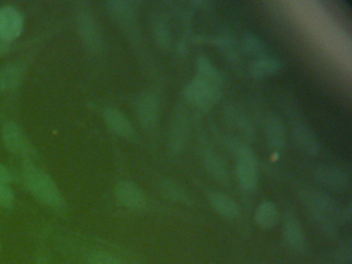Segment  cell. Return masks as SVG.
I'll return each instance as SVG.
<instances>
[{"label":"cell","mask_w":352,"mask_h":264,"mask_svg":"<svg viewBox=\"0 0 352 264\" xmlns=\"http://www.w3.org/2000/svg\"><path fill=\"white\" fill-rule=\"evenodd\" d=\"M23 179L26 187L42 204L53 208H65L63 196L48 173L28 165L23 169Z\"/></svg>","instance_id":"1"},{"label":"cell","mask_w":352,"mask_h":264,"mask_svg":"<svg viewBox=\"0 0 352 264\" xmlns=\"http://www.w3.org/2000/svg\"><path fill=\"white\" fill-rule=\"evenodd\" d=\"M302 199L325 231L335 230L339 212L337 206L329 196L316 190L309 189L302 192Z\"/></svg>","instance_id":"2"},{"label":"cell","mask_w":352,"mask_h":264,"mask_svg":"<svg viewBox=\"0 0 352 264\" xmlns=\"http://www.w3.org/2000/svg\"><path fill=\"white\" fill-rule=\"evenodd\" d=\"M184 96L191 104L209 109L220 98V88L197 76L185 87Z\"/></svg>","instance_id":"3"},{"label":"cell","mask_w":352,"mask_h":264,"mask_svg":"<svg viewBox=\"0 0 352 264\" xmlns=\"http://www.w3.org/2000/svg\"><path fill=\"white\" fill-rule=\"evenodd\" d=\"M238 165L236 175L243 189L254 190L258 183V170H257L256 158L250 148L240 146L236 148Z\"/></svg>","instance_id":"4"},{"label":"cell","mask_w":352,"mask_h":264,"mask_svg":"<svg viewBox=\"0 0 352 264\" xmlns=\"http://www.w3.org/2000/svg\"><path fill=\"white\" fill-rule=\"evenodd\" d=\"M23 29V18L12 6L0 8V41H8L17 38Z\"/></svg>","instance_id":"5"},{"label":"cell","mask_w":352,"mask_h":264,"mask_svg":"<svg viewBox=\"0 0 352 264\" xmlns=\"http://www.w3.org/2000/svg\"><path fill=\"white\" fill-rule=\"evenodd\" d=\"M78 29L84 45L90 51H98L102 39L98 23L90 12H83L78 16Z\"/></svg>","instance_id":"6"},{"label":"cell","mask_w":352,"mask_h":264,"mask_svg":"<svg viewBox=\"0 0 352 264\" xmlns=\"http://www.w3.org/2000/svg\"><path fill=\"white\" fill-rule=\"evenodd\" d=\"M138 113L142 125L148 131H153L157 127L160 118V100L153 93H144L138 102Z\"/></svg>","instance_id":"7"},{"label":"cell","mask_w":352,"mask_h":264,"mask_svg":"<svg viewBox=\"0 0 352 264\" xmlns=\"http://www.w3.org/2000/svg\"><path fill=\"white\" fill-rule=\"evenodd\" d=\"M314 177L319 183L335 191H348L350 188L349 179L346 177L345 173L337 167L319 165L315 168Z\"/></svg>","instance_id":"8"},{"label":"cell","mask_w":352,"mask_h":264,"mask_svg":"<svg viewBox=\"0 0 352 264\" xmlns=\"http://www.w3.org/2000/svg\"><path fill=\"white\" fill-rule=\"evenodd\" d=\"M117 199L131 210H141L145 206L146 198L143 192L131 182L122 181L115 188Z\"/></svg>","instance_id":"9"},{"label":"cell","mask_w":352,"mask_h":264,"mask_svg":"<svg viewBox=\"0 0 352 264\" xmlns=\"http://www.w3.org/2000/svg\"><path fill=\"white\" fill-rule=\"evenodd\" d=\"M283 233L288 245L296 252H304L306 249V236L300 221L296 214L288 212L283 223Z\"/></svg>","instance_id":"10"},{"label":"cell","mask_w":352,"mask_h":264,"mask_svg":"<svg viewBox=\"0 0 352 264\" xmlns=\"http://www.w3.org/2000/svg\"><path fill=\"white\" fill-rule=\"evenodd\" d=\"M294 142L296 146L309 155H317L320 151V142L312 130L306 126L298 125L292 130Z\"/></svg>","instance_id":"11"},{"label":"cell","mask_w":352,"mask_h":264,"mask_svg":"<svg viewBox=\"0 0 352 264\" xmlns=\"http://www.w3.org/2000/svg\"><path fill=\"white\" fill-rule=\"evenodd\" d=\"M184 113H179L173 120L170 130V148L178 153L182 150L188 134V121Z\"/></svg>","instance_id":"12"},{"label":"cell","mask_w":352,"mask_h":264,"mask_svg":"<svg viewBox=\"0 0 352 264\" xmlns=\"http://www.w3.org/2000/svg\"><path fill=\"white\" fill-rule=\"evenodd\" d=\"M265 133L270 144L276 150H282L285 146V128L283 122L275 113H271L265 121Z\"/></svg>","instance_id":"13"},{"label":"cell","mask_w":352,"mask_h":264,"mask_svg":"<svg viewBox=\"0 0 352 264\" xmlns=\"http://www.w3.org/2000/svg\"><path fill=\"white\" fill-rule=\"evenodd\" d=\"M3 140L11 152L17 155H25L28 152V140L16 124L9 123L6 126Z\"/></svg>","instance_id":"14"},{"label":"cell","mask_w":352,"mask_h":264,"mask_svg":"<svg viewBox=\"0 0 352 264\" xmlns=\"http://www.w3.org/2000/svg\"><path fill=\"white\" fill-rule=\"evenodd\" d=\"M209 201L211 204L212 208L221 214L224 218L234 219L236 218L240 214L238 204L230 199L228 196L224 194L219 193V192H211L209 194Z\"/></svg>","instance_id":"15"},{"label":"cell","mask_w":352,"mask_h":264,"mask_svg":"<svg viewBox=\"0 0 352 264\" xmlns=\"http://www.w3.org/2000/svg\"><path fill=\"white\" fill-rule=\"evenodd\" d=\"M104 119L109 127L123 138H131L133 134V127L131 121L120 111L114 109H108L104 111Z\"/></svg>","instance_id":"16"},{"label":"cell","mask_w":352,"mask_h":264,"mask_svg":"<svg viewBox=\"0 0 352 264\" xmlns=\"http://www.w3.org/2000/svg\"><path fill=\"white\" fill-rule=\"evenodd\" d=\"M205 163L208 170L218 183H230V171L221 157L215 153L208 152L205 155Z\"/></svg>","instance_id":"17"},{"label":"cell","mask_w":352,"mask_h":264,"mask_svg":"<svg viewBox=\"0 0 352 264\" xmlns=\"http://www.w3.org/2000/svg\"><path fill=\"white\" fill-rule=\"evenodd\" d=\"M197 78L211 82L214 86L220 88L223 84V76L220 74L219 70L214 66V64L208 59L206 56H201L197 61Z\"/></svg>","instance_id":"18"},{"label":"cell","mask_w":352,"mask_h":264,"mask_svg":"<svg viewBox=\"0 0 352 264\" xmlns=\"http://www.w3.org/2000/svg\"><path fill=\"white\" fill-rule=\"evenodd\" d=\"M255 221L257 225L263 229H270L275 226L278 221V210L272 202H263L255 212Z\"/></svg>","instance_id":"19"},{"label":"cell","mask_w":352,"mask_h":264,"mask_svg":"<svg viewBox=\"0 0 352 264\" xmlns=\"http://www.w3.org/2000/svg\"><path fill=\"white\" fill-rule=\"evenodd\" d=\"M108 10L112 18L122 24H129L135 18V10L129 2L110 1L108 2Z\"/></svg>","instance_id":"20"},{"label":"cell","mask_w":352,"mask_h":264,"mask_svg":"<svg viewBox=\"0 0 352 264\" xmlns=\"http://www.w3.org/2000/svg\"><path fill=\"white\" fill-rule=\"evenodd\" d=\"M281 69V63L275 58H261L256 60L252 65V76L254 78H261L276 74Z\"/></svg>","instance_id":"21"},{"label":"cell","mask_w":352,"mask_h":264,"mask_svg":"<svg viewBox=\"0 0 352 264\" xmlns=\"http://www.w3.org/2000/svg\"><path fill=\"white\" fill-rule=\"evenodd\" d=\"M153 35L155 37L156 43L162 47H168L170 43V29L168 23L160 19L156 21L153 26Z\"/></svg>","instance_id":"22"},{"label":"cell","mask_w":352,"mask_h":264,"mask_svg":"<svg viewBox=\"0 0 352 264\" xmlns=\"http://www.w3.org/2000/svg\"><path fill=\"white\" fill-rule=\"evenodd\" d=\"M243 45H244L245 51L250 54V55L258 57V59L265 57V47H263V43H261L256 36H254V35H245Z\"/></svg>","instance_id":"23"},{"label":"cell","mask_w":352,"mask_h":264,"mask_svg":"<svg viewBox=\"0 0 352 264\" xmlns=\"http://www.w3.org/2000/svg\"><path fill=\"white\" fill-rule=\"evenodd\" d=\"M162 194L168 199L176 200V201H186L187 195L184 190L181 189L178 185L173 183L172 181L164 182L160 186Z\"/></svg>","instance_id":"24"},{"label":"cell","mask_w":352,"mask_h":264,"mask_svg":"<svg viewBox=\"0 0 352 264\" xmlns=\"http://www.w3.org/2000/svg\"><path fill=\"white\" fill-rule=\"evenodd\" d=\"M20 74L19 69L17 68H9L6 70L3 74H0V86L3 88H12L16 86L19 82Z\"/></svg>","instance_id":"25"},{"label":"cell","mask_w":352,"mask_h":264,"mask_svg":"<svg viewBox=\"0 0 352 264\" xmlns=\"http://www.w3.org/2000/svg\"><path fill=\"white\" fill-rule=\"evenodd\" d=\"M89 264H123V262L110 254L98 252L90 256Z\"/></svg>","instance_id":"26"},{"label":"cell","mask_w":352,"mask_h":264,"mask_svg":"<svg viewBox=\"0 0 352 264\" xmlns=\"http://www.w3.org/2000/svg\"><path fill=\"white\" fill-rule=\"evenodd\" d=\"M15 201V195L11 188L8 187L7 184L0 183V206L6 208H11Z\"/></svg>","instance_id":"27"},{"label":"cell","mask_w":352,"mask_h":264,"mask_svg":"<svg viewBox=\"0 0 352 264\" xmlns=\"http://www.w3.org/2000/svg\"><path fill=\"white\" fill-rule=\"evenodd\" d=\"M12 181L11 173L3 164H0V183L7 184Z\"/></svg>","instance_id":"28"},{"label":"cell","mask_w":352,"mask_h":264,"mask_svg":"<svg viewBox=\"0 0 352 264\" xmlns=\"http://www.w3.org/2000/svg\"><path fill=\"white\" fill-rule=\"evenodd\" d=\"M10 45L9 43L6 41H0V56L5 55L8 51H9Z\"/></svg>","instance_id":"29"},{"label":"cell","mask_w":352,"mask_h":264,"mask_svg":"<svg viewBox=\"0 0 352 264\" xmlns=\"http://www.w3.org/2000/svg\"><path fill=\"white\" fill-rule=\"evenodd\" d=\"M0 249H1V243H0Z\"/></svg>","instance_id":"30"}]
</instances>
